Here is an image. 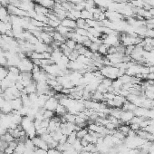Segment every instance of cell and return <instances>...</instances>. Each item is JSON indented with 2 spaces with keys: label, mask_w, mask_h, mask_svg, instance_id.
Returning <instances> with one entry per match:
<instances>
[{
  "label": "cell",
  "mask_w": 154,
  "mask_h": 154,
  "mask_svg": "<svg viewBox=\"0 0 154 154\" xmlns=\"http://www.w3.org/2000/svg\"><path fill=\"white\" fill-rule=\"evenodd\" d=\"M99 72L103 77L109 78L113 81L118 79L119 68L114 65H103L101 69H99Z\"/></svg>",
  "instance_id": "obj_1"
},
{
  "label": "cell",
  "mask_w": 154,
  "mask_h": 154,
  "mask_svg": "<svg viewBox=\"0 0 154 154\" xmlns=\"http://www.w3.org/2000/svg\"><path fill=\"white\" fill-rule=\"evenodd\" d=\"M34 65L35 64H34L33 61L29 57H25V58L20 60V62L18 63V64L17 66L20 70V72L23 73V72H32Z\"/></svg>",
  "instance_id": "obj_2"
},
{
  "label": "cell",
  "mask_w": 154,
  "mask_h": 154,
  "mask_svg": "<svg viewBox=\"0 0 154 154\" xmlns=\"http://www.w3.org/2000/svg\"><path fill=\"white\" fill-rule=\"evenodd\" d=\"M32 74H33V80L36 83L47 82V80H48V74L42 68L36 72H32Z\"/></svg>",
  "instance_id": "obj_3"
},
{
  "label": "cell",
  "mask_w": 154,
  "mask_h": 154,
  "mask_svg": "<svg viewBox=\"0 0 154 154\" xmlns=\"http://www.w3.org/2000/svg\"><path fill=\"white\" fill-rule=\"evenodd\" d=\"M59 104V100L57 99L56 97L54 96V97H49L47 101L46 102V104L44 106V108L46 110H49V111H54L56 107Z\"/></svg>",
  "instance_id": "obj_4"
},
{
  "label": "cell",
  "mask_w": 154,
  "mask_h": 154,
  "mask_svg": "<svg viewBox=\"0 0 154 154\" xmlns=\"http://www.w3.org/2000/svg\"><path fill=\"white\" fill-rule=\"evenodd\" d=\"M10 17L7 7L6 6L0 7V22L2 23H10Z\"/></svg>",
  "instance_id": "obj_5"
},
{
  "label": "cell",
  "mask_w": 154,
  "mask_h": 154,
  "mask_svg": "<svg viewBox=\"0 0 154 154\" xmlns=\"http://www.w3.org/2000/svg\"><path fill=\"white\" fill-rule=\"evenodd\" d=\"M32 140H33V142H34L35 148H40V149H44V150H49L48 144L40 136H35Z\"/></svg>",
  "instance_id": "obj_6"
},
{
  "label": "cell",
  "mask_w": 154,
  "mask_h": 154,
  "mask_svg": "<svg viewBox=\"0 0 154 154\" xmlns=\"http://www.w3.org/2000/svg\"><path fill=\"white\" fill-rule=\"evenodd\" d=\"M134 114L133 111H123L121 116V121L124 123V124H129L131 122V121L132 120V118L134 117Z\"/></svg>",
  "instance_id": "obj_7"
},
{
  "label": "cell",
  "mask_w": 154,
  "mask_h": 154,
  "mask_svg": "<svg viewBox=\"0 0 154 154\" xmlns=\"http://www.w3.org/2000/svg\"><path fill=\"white\" fill-rule=\"evenodd\" d=\"M34 125V120L29 118L28 116H24L22 118V121H21V123H20V126L22 127V129L26 132L27 130H28L31 126Z\"/></svg>",
  "instance_id": "obj_8"
},
{
  "label": "cell",
  "mask_w": 154,
  "mask_h": 154,
  "mask_svg": "<svg viewBox=\"0 0 154 154\" xmlns=\"http://www.w3.org/2000/svg\"><path fill=\"white\" fill-rule=\"evenodd\" d=\"M61 25L71 30H74L76 28V21L73 20L71 18H68V17H65L64 19H63L61 21Z\"/></svg>",
  "instance_id": "obj_9"
},
{
  "label": "cell",
  "mask_w": 154,
  "mask_h": 154,
  "mask_svg": "<svg viewBox=\"0 0 154 154\" xmlns=\"http://www.w3.org/2000/svg\"><path fill=\"white\" fill-rule=\"evenodd\" d=\"M35 3H38L49 10H52L55 6V0H35Z\"/></svg>",
  "instance_id": "obj_10"
},
{
  "label": "cell",
  "mask_w": 154,
  "mask_h": 154,
  "mask_svg": "<svg viewBox=\"0 0 154 154\" xmlns=\"http://www.w3.org/2000/svg\"><path fill=\"white\" fill-rule=\"evenodd\" d=\"M63 55H64V54H63V52L61 51L60 48H58V49H54V51L51 53V57H50V59H51L54 64H56V63L62 58Z\"/></svg>",
  "instance_id": "obj_11"
},
{
  "label": "cell",
  "mask_w": 154,
  "mask_h": 154,
  "mask_svg": "<svg viewBox=\"0 0 154 154\" xmlns=\"http://www.w3.org/2000/svg\"><path fill=\"white\" fill-rule=\"evenodd\" d=\"M34 11H35L36 14H41V15H45V16H48V14H49V12H50L49 9L44 7L43 6L39 5L38 3H35Z\"/></svg>",
  "instance_id": "obj_12"
},
{
  "label": "cell",
  "mask_w": 154,
  "mask_h": 154,
  "mask_svg": "<svg viewBox=\"0 0 154 154\" xmlns=\"http://www.w3.org/2000/svg\"><path fill=\"white\" fill-rule=\"evenodd\" d=\"M10 103H11L13 111H19L23 107V103H22V100H21L20 97L19 98H15V99L11 100Z\"/></svg>",
  "instance_id": "obj_13"
},
{
  "label": "cell",
  "mask_w": 154,
  "mask_h": 154,
  "mask_svg": "<svg viewBox=\"0 0 154 154\" xmlns=\"http://www.w3.org/2000/svg\"><path fill=\"white\" fill-rule=\"evenodd\" d=\"M48 46H49L48 45H46L43 43V42L39 41L37 44L35 45V51L37 53H46V52H47Z\"/></svg>",
  "instance_id": "obj_14"
},
{
  "label": "cell",
  "mask_w": 154,
  "mask_h": 154,
  "mask_svg": "<svg viewBox=\"0 0 154 154\" xmlns=\"http://www.w3.org/2000/svg\"><path fill=\"white\" fill-rule=\"evenodd\" d=\"M22 93H26V94H30V93H36V82L34 81V82H32L30 83V85H26Z\"/></svg>",
  "instance_id": "obj_15"
},
{
  "label": "cell",
  "mask_w": 154,
  "mask_h": 154,
  "mask_svg": "<svg viewBox=\"0 0 154 154\" xmlns=\"http://www.w3.org/2000/svg\"><path fill=\"white\" fill-rule=\"evenodd\" d=\"M12 111H13V108H12L10 101H6L3 107L0 109V113H2L4 114H10Z\"/></svg>",
  "instance_id": "obj_16"
},
{
  "label": "cell",
  "mask_w": 154,
  "mask_h": 154,
  "mask_svg": "<svg viewBox=\"0 0 154 154\" xmlns=\"http://www.w3.org/2000/svg\"><path fill=\"white\" fill-rule=\"evenodd\" d=\"M93 101L94 102H97V103H102L104 101V96H103V93H102L101 92H98V91H95L92 93V99Z\"/></svg>",
  "instance_id": "obj_17"
},
{
  "label": "cell",
  "mask_w": 154,
  "mask_h": 154,
  "mask_svg": "<svg viewBox=\"0 0 154 154\" xmlns=\"http://www.w3.org/2000/svg\"><path fill=\"white\" fill-rule=\"evenodd\" d=\"M66 113H68L66 107L64 106V105H62V104H60V103L58 104V106L56 107V109H55V111H54L55 115H57V116H59V117L64 116Z\"/></svg>",
  "instance_id": "obj_18"
},
{
  "label": "cell",
  "mask_w": 154,
  "mask_h": 154,
  "mask_svg": "<svg viewBox=\"0 0 154 154\" xmlns=\"http://www.w3.org/2000/svg\"><path fill=\"white\" fill-rule=\"evenodd\" d=\"M121 109L123 111H134L136 109H137V106L135 104H133L132 103L129 102V101H126L122 106H121Z\"/></svg>",
  "instance_id": "obj_19"
},
{
  "label": "cell",
  "mask_w": 154,
  "mask_h": 154,
  "mask_svg": "<svg viewBox=\"0 0 154 154\" xmlns=\"http://www.w3.org/2000/svg\"><path fill=\"white\" fill-rule=\"evenodd\" d=\"M52 36H53V39H54V41H56V42H59V43H64L65 42V37L63 35H61V34H59V33H57L56 31H54L52 34Z\"/></svg>",
  "instance_id": "obj_20"
},
{
  "label": "cell",
  "mask_w": 154,
  "mask_h": 154,
  "mask_svg": "<svg viewBox=\"0 0 154 154\" xmlns=\"http://www.w3.org/2000/svg\"><path fill=\"white\" fill-rule=\"evenodd\" d=\"M81 18L85 19V20L93 19V14L86 9H83L81 11Z\"/></svg>",
  "instance_id": "obj_21"
},
{
  "label": "cell",
  "mask_w": 154,
  "mask_h": 154,
  "mask_svg": "<svg viewBox=\"0 0 154 154\" xmlns=\"http://www.w3.org/2000/svg\"><path fill=\"white\" fill-rule=\"evenodd\" d=\"M55 31H56L57 33H59V34H61V35H63L64 37H65V35L68 34V33H70L71 31H73V30H71V29H69V28H67V27H65V26H63L62 25H60L59 26H57L56 28L54 29ZM66 39V38H65Z\"/></svg>",
  "instance_id": "obj_22"
},
{
  "label": "cell",
  "mask_w": 154,
  "mask_h": 154,
  "mask_svg": "<svg viewBox=\"0 0 154 154\" xmlns=\"http://www.w3.org/2000/svg\"><path fill=\"white\" fill-rule=\"evenodd\" d=\"M76 27L77 28H83V29H87L89 28V26L86 23V20L82 19V18H79L76 20Z\"/></svg>",
  "instance_id": "obj_23"
},
{
  "label": "cell",
  "mask_w": 154,
  "mask_h": 154,
  "mask_svg": "<svg viewBox=\"0 0 154 154\" xmlns=\"http://www.w3.org/2000/svg\"><path fill=\"white\" fill-rule=\"evenodd\" d=\"M110 46H108L107 45L102 43L100 46H99V49H98V53H99L101 55H103V56H106V55L108 54V49H109Z\"/></svg>",
  "instance_id": "obj_24"
},
{
  "label": "cell",
  "mask_w": 154,
  "mask_h": 154,
  "mask_svg": "<svg viewBox=\"0 0 154 154\" xmlns=\"http://www.w3.org/2000/svg\"><path fill=\"white\" fill-rule=\"evenodd\" d=\"M62 117L64 118V120L65 122H73V123H74L76 115L75 114H70V113H66Z\"/></svg>",
  "instance_id": "obj_25"
},
{
  "label": "cell",
  "mask_w": 154,
  "mask_h": 154,
  "mask_svg": "<svg viewBox=\"0 0 154 154\" xmlns=\"http://www.w3.org/2000/svg\"><path fill=\"white\" fill-rule=\"evenodd\" d=\"M88 129L87 127H83V128H80L77 132H76V135H77V138L82 140L85 138V136L88 133Z\"/></svg>",
  "instance_id": "obj_26"
},
{
  "label": "cell",
  "mask_w": 154,
  "mask_h": 154,
  "mask_svg": "<svg viewBox=\"0 0 154 154\" xmlns=\"http://www.w3.org/2000/svg\"><path fill=\"white\" fill-rule=\"evenodd\" d=\"M1 139H2V141L6 142L7 143H10V142H14V141H16V139L14 138V136H13L11 133H9L8 132H7L5 135L1 136Z\"/></svg>",
  "instance_id": "obj_27"
},
{
  "label": "cell",
  "mask_w": 154,
  "mask_h": 154,
  "mask_svg": "<svg viewBox=\"0 0 154 154\" xmlns=\"http://www.w3.org/2000/svg\"><path fill=\"white\" fill-rule=\"evenodd\" d=\"M25 150V142H19L17 141V145L16 147L15 151L19 153V154H23Z\"/></svg>",
  "instance_id": "obj_28"
},
{
  "label": "cell",
  "mask_w": 154,
  "mask_h": 154,
  "mask_svg": "<svg viewBox=\"0 0 154 154\" xmlns=\"http://www.w3.org/2000/svg\"><path fill=\"white\" fill-rule=\"evenodd\" d=\"M25 150H34L35 149V144L33 142V140L32 139H29V138H26L25 139Z\"/></svg>",
  "instance_id": "obj_29"
},
{
  "label": "cell",
  "mask_w": 154,
  "mask_h": 154,
  "mask_svg": "<svg viewBox=\"0 0 154 154\" xmlns=\"http://www.w3.org/2000/svg\"><path fill=\"white\" fill-rule=\"evenodd\" d=\"M118 130H119L121 132H122L125 136H127L128 132L131 131V127H130L129 124H121V126H119Z\"/></svg>",
  "instance_id": "obj_30"
},
{
  "label": "cell",
  "mask_w": 154,
  "mask_h": 154,
  "mask_svg": "<svg viewBox=\"0 0 154 154\" xmlns=\"http://www.w3.org/2000/svg\"><path fill=\"white\" fill-rule=\"evenodd\" d=\"M64 44L68 48H70L71 50H75V46L77 45L76 42L73 39H66L65 42H64Z\"/></svg>",
  "instance_id": "obj_31"
},
{
  "label": "cell",
  "mask_w": 154,
  "mask_h": 154,
  "mask_svg": "<svg viewBox=\"0 0 154 154\" xmlns=\"http://www.w3.org/2000/svg\"><path fill=\"white\" fill-rule=\"evenodd\" d=\"M72 146H73V148H74L76 151H78V152H81V151L82 150V149H83V147H82V142H81V140L78 139V138H77L76 141L72 144Z\"/></svg>",
  "instance_id": "obj_32"
},
{
  "label": "cell",
  "mask_w": 154,
  "mask_h": 154,
  "mask_svg": "<svg viewBox=\"0 0 154 154\" xmlns=\"http://www.w3.org/2000/svg\"><path fill=\"white\" fill-rule=\"evenodd\" d=\"M77 140V135H76V132H72L70 135L67 136V142L70 144H73L75 141Z\"/></svg>",
  "instance_id": "obj_33"
},
{
  "label": "cell",
  "mask_w": 154,
  "mask_h": 154,
  "mask_svg": "<svg viewBox=\"0 0 154 154\" xmlns=\"http://www.w3.org/2000/svg\"><path fill=\"white\" fill-rule=\"evenodd\" d=\"M79 55L80 54H79V53L76 50H73L71 52V54L68 55V58H69L70 61H76L78 59V57H79Z\"/></svg>",
  "instance_id": "obj_34"
},
{
  "label": "cell",
  "mask_w": 154,
  "mask_h": 154,
  "mask_svg": "<svg viewBox=\"0 0 154 154\" xmlns=\"http://www.w3.org/2000/svg\"><path fill=\"white\" fill-rule=\"evenodd\" d=\"M54 111H49V110H45L44 111V118L45 119H49L51 120L54 116Z\"/></svg>",
  "instance_id": "obj_35"
},
{
  "label": "cell",
  "mask_w": 154,
  "mask_h": 154,
  "mask_svg": "<svg viewBox=\"0 0 154 154\" xmlns=\"http://www.w3.org/2000/svg\"><path fill=\"white\" fill-rule=\"evenodd\" d=\"M74 32L77 33L78 35H82V36H87L88 35V30L87 29H83V28H76L74 29Z\"/></svg>",
  "instance_id": "obj_36"
},
{
  "label": "cell",
  "mask_w": 154,
  "mask_h": 154,
  "mask_svg": "<svg viewBox=\"0 0 154 154\" xmlns=\"http://www.w3.org/2000/svg\"><path fill=\"white\" fill-rule=\"evenodd\" d=\"M101 44H98V43H93L92 42V45L90 46L89 47V50L92 52V53H98V49H99V46Z\"/></svg>",
  "instance_id": "obj_37"
},
{
  "label": "cell",
  "mask_w": 154,
  "mask_h": 154,
  "mask_svg": "<svg viewBox=\"0 0 154 154\" xmlns=\"http://www.w3.org/2000/svg\"><path fill=\"white\" fill-rule=\"evenodd\" d=\"M36 132H37V136H41V135H43V134H45V133H47V132H48V129H47V128L41 127V128H39L38 130H36Z\"/></svg>",
  "instance_id": "obj_38"
},
{
  "label": "cell",
  "mask_w": 154,
  "mask_h": 154,
  "mask_svg": "<svg viewBox=\"0 0 154 154\" xmlns=\"http://www.w3.org/2000/svg\"><path fill=\"white\" fill-rule=\"evenodd\" d=\"M34 151H35V154H47V150L40 149V148H35Z\"/></svg>",
  "instance_id": "obj_39"
},
{
  "label": "cell",
  "mask_w": 154,
  "mask_h": 154,
  "mask_svg": "<svg viewBox=\"0 0 154 154\" xmlns=\"http://www.w3.org/2000/svg\"><path fill=\"white\" fill-rule=\"evenodd\" d=\"M47 154H63V152H61L60 150H58L55 148V149H49L47 150Z\"/></svg>",
  "instance_id": "obj_40"
},
{
  "label": "cell",
  "mask_w": 154,
  "mask_h": 154,
  "mask_svg": "<svg viewBox=\"0 0 154 154\" xmlns=\"http://www.w3.org/2000/svg\"><path fill=\"white\" fill-rule=\"evenodd\" d=\"M130 127L132 131H139V130H141V127H140V124H136V123H131L130 125Z\"/></svg>",
  "instance_id": "obj_41"
},
{
  "label": "cell",
  "mask_w": 154,
  "mask_h": 154,
  "mask_svg": "<svg viewBox=\"0 0 154 154\" xmlns=\"http://www.w3.org/2000/svg\"><path fill=\"white\" fill-rule=\"evenodd\" d=\"M6 103V100H5V98L3 97L2 94H0V109H1L4 105V103Z\"/></svg>",
  "instance_id": "obj_42"
},
{
  "label": "cell",
  "mask_w": 154,
  "mask_h": 154,
  "mask_svg": "<svg viewBox=\"0 0 154 154\" xmlns=\"http://www.w3.org/2000/svg\"><path fill=\"white\" fill-rule=\"evenodd\" d=\"M34 150H25L23 154H35V151Z\"/></svg>",
  "instance_id": "obj_43"
},
{
  "label": "cell",
  "mask_w": 154,
  "mask_h": 154,
  "mask_svg": "<svg viewBox=\"0 0 154 154\" xmlns=\"http://www.w3.org/2000/svg\"><path fill=\"white\" fill-rule=\"evenodd\" d=\"M88 154H100L98 151H93V152H89Z\"/></svg>",
  "instance_id": "obj_44"
},
{
  "label": "cell",
  "mask_w": 154,
  "mask_h": 154,
  "mask_svg": "<svg viewBox=\"0 0 154 154\" xmlns=\"http://www.w3.org/2000/svg\"><path fill=\"white\" fill-rule=\"evenodd\" d=\"M12 154H19V153H17V152H16V151H14V152H13Z\"/></svg>",
  "instance_id": "obj_45"
},
{
  "label": "cell",
  "mask_w": 154,
  "mask_h": 154,
  "mask_svg": "<svg viewBox=\"0 0 154 154\" xmlns=\"http://www.w3.org/2000/svg\"><path fill=\"white\" fill-rule=\"evenodd\" d=\"M3 154H5V153H3Z\"/></svg>",
  "instance_id": "obj_46"
}]
</instances>
